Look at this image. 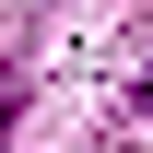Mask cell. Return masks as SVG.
<instances>
[{"instance_id": "1", "label": "cell", "mask_w": 153, "mask_h": 153, "mask_svg": "<svg viewBox=\"0 0 153 153\" xmlns=\"http://www.w3.org/2000/svg\"><path fill=\"white\" fill-rule=\"evenodd\" d=\"M0 141H12V82H0Z\"/></svg>"}]
</instances>
